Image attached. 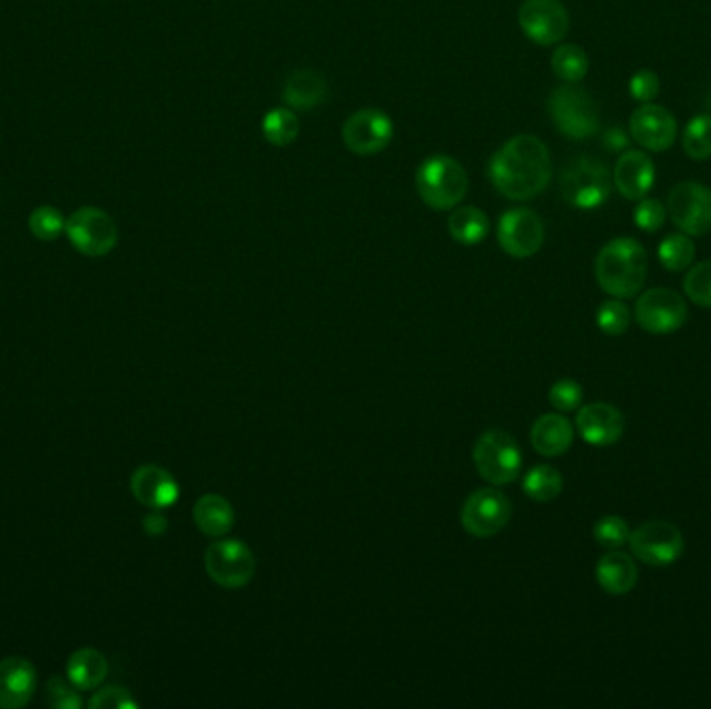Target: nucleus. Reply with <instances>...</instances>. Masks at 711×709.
<instances>
[{"label":"nucleus","instance_id":"obj_1","mask_svg":"<svg viewBox=\"0 0 711 709\" xmlns=\"http://www.w3.org/2000/svg\"><path fill=\"white\" fill-rule=\"evenodd\" d=\"M491 184L510 200H531L552 181L547 146L531 134L507 140L490 160Z\"/></svg>","mask_w":711,"mask_h":709},{"label":"nucleus","instance_id":"obj_2","mask_svg":"<svg viewBox=\"0 0 711 709\" xmlns=\"http://www.w3.org/2000/svg\"><path fill=\"white\" fill-rule=\"evenodd\" d=\"M648 253L632 237H616L595 258V279L612 298L636 296L648 279Z\"/></svg>","mask_w":711,"mask_h":709},{"label":"nucleus","instance_id":"obj_3","mask_svg":"<svg viewBox=\"0 0 711 709\" xmlns=\"http://www.w3.org/2000/svg\"><path fill=\"white\" fill-rule=\"evenodd\" d=\"M416 189L425 205L435 210H450L464 200L468 175L456 158L431 157L416 171Z\"/></svg>","mask_w":711,"mask_h":709},{"label":"nucleus","instance_id":"obj_4","mask_svg":"<svg viewBox=\"0 0 711 709\" xmlns=\"http://www.w3.org/2000/svg\"><path fill=\"white\" fill-rule=\"evenodd\" d=\"M612 186L614 175L600 158H572L560 175L564 198L581 210H593L603 205L612 194Z\"/></svg>","mask_w":711,"mask_h":709},{"label":"nucleus","instance_id":"obj_5","mask_svg":"<svg viewBox=\"0 0 711 709\" xmlns=\"http://www.w3.org/2000/svg\"><path fill=\"white\" fill-rule=\"evenodd\" d=\"M473 462L476 473L491 485H510L521 476V445L506 431L491 429L474 443Z\"/></svg>","mask_w":711,"mask_h":709},{"label":"nucleus","instance_id":"obj_6","mask_svg":"<svg viewBox=\"0 0 711 709\" xmlns=\"http://www.w3.org/2000/svg\"><path fill=\"white\" fill-rule=\"evenodd\" d=\"M547 107L553 126L570 140H586L600 131V112L595 100L574 83L555 88Z\"/></svg>","mask_w":711,"mask_h":709},{"label":"nucleus","instance_id":"obj_7","mask_svg":"<svg viewBox=\"0 0 711 709\" xmlns=\"http://www.w3.org/2000/svg\"><path fill=\"white\" fill-rule=\"evenodd\" d=\"M208 579L223 589H241L250 583L256 572L253 550L239 539H217L205 552Z\"/></svg>","mask_w":711,"mask_h":709},{"label":"nucleus","instance_id":"obj_8","mask_svg":"<svg viewBox=\"0 0 711 709\" xmlns=\"http://www.w3.org/2000/svg\"><path fill=\"white\" fill-rule=\"evenodd\" d=\"M65 234L78 253L92 258L107 256L117 246V239H119L115 221L105 210L96 206H83L76 210L67 219Z\"/></svg>","mask_w":711,"mask_h":709},{"label":"nucleus","instance_id":"obj_9","mask_svg":"<svg viewBox=\"0 0 711 709\" xmlns=\"http://www.w3.org/2000/svg\"><path fill=\"white\" fill-rule=\"evenodd\" d=\"M631 552L648 567H670L684 552V536L672 522L651 521L636 526L629 539Z\"/></svg>","mask_w":711,"mask_h":709},{"label":"nucleus","instance_id":"obj_10","mask_svg":"<svg viewBox=\"0 0 711 709\" xmlns=\"http://www.w3.org/2000/svg\"><path fill=\"white\" fill-rule=\"evenodd\" d=\"M512 504L500 489H476L462 505V526L468 535L487 539L506 529Z\"/></svg>","mask_w":711,"mask_h":709},{"label":"nucleus","instance_id":"obj_11","mask_svg":"<svg viewBox=\"0 0 711 709\" xmlns=\"http://www.w3.org/2000/svg\"><path fill=\"white\" fill-rule=\"evenodd\" d=\"M687 316H689L687 302L680 294L665 287L648 289L641 298L636 299V306H634V318L639 327L653 335H670V333L679 332L680 327L687 323Z\"/></svg>","mask_w":711,"mask_h":709},{"label":"nucleus","instance_id":"obj_12","mask_svg":"<svg viewBox=\"0 0 711 709\" xmlns=\"http://www.w3.org/2000/svg\"><path fill=\"white\" fill-rule=\"evenodd\" d=\"M668 213L682 234L705 236L711 232V189L699 181L674 186L668 196Z\"/></svg>","mask_w":711,"mask_h":709},{"label":"nucleus","instance_id":"obj_13","mask_svg":"<svg viewBox=\"0 0 711 709\" xmlns=\"http://www.w3.org/2000/svg\"><path fill=\"white\" fill-rule=\"evenodd\" d=\"M519 23L529 40L539 47H553L566 38L570 16L562 0H524Z\"/></svg>","mask_w":711,"mask_h":709},{"label":"nucleus","instance_id":"obj_14","mask_svg":"<svg viewBox=\"0 0 711 709\" xmlns=\"http://www.w3.org/2000/svg\"><path fill=\"white\" fill-rule=\"evenodd\" d=\"M497 239L504 253L514 258H531L545 242V227L531 208H512L502 215Z\"/></svg>","mask_w":711,"mask_h":709},{"label":"nucleus","instance_id":"obj_15","mask_svg":"<svg viewBox=\"0 0 711 709\" xmlns=\"http://www.w3.org/2000/svg\"><path fill=\"white\" fill-rule=\"evenodd\" d=\"M344 142L358 157L383 152L394 138V124L383 111L363 109L354 112L342 127Z\"/></svg>","mask_w":711,"mask_h":709},{"label":"nucleus","instance_id":"obj_16","mask_svg":"<svg viewBox=\"0 0 711 709\" xmlns=\"http://www.w3.org/2000/svg\"><path fill=\"white\" fill-rule=\"evenodd\" d=\"M632 140L651 152H664L677 142L679 126L674 115L660 105H641L631 117Z\"/></svg>","mask_w":711,"mask_h":709},{"label":"nucleus","instance_id":"obj_17","mask_svg":"<svg viewBox=\"0 0 711 709\" xmlns=\"http://www.w3.org/2000/svg\"><path fill=\"white\" fill-rule=\"evenodd\" d=\"M576 429L589 445L608 447L624 435V416L616 406L605 402L586 404L576 414Z\"/></svg>","mask_w":711,"mask_h":709},{"label":"nucleus","instance_id":"obj_18","mask_svg":"<svg viewBox=\"0 0 711 709\" xmlns=\"http://www.w3.org/2000/svg\"><path fill=\"white\" fill-rule=\"evenodd\" d=\"M129 488L134 498L148 510H167L179 500V485L174 474L155 464H144L131 474Z\"/></svg>","mask_w":711,"mask_h":709},{"label":"nucleus","instance_id":"obj_19","mask_svg":"<svg viewBox=\"0 0 711 709\" xmlns=\"http://www.w3.org/2000/svg\"><path fill=\"white\" fill-rule=\"evenodd\" d=\"M655 184L653 160L641 150H624L614 167V186L626 200L645 198Z\"/></svg>","mask_w":711,"mask_h":709},{"label":"nucleus","instance_id":"obj_20","mask_svg":"<svg viewBox=\"0 0 711 709\" xmlns=\"http://www.w3.org/2000/svg\"><path fill=\"white\" fill-rule=\"evenodd\" d=\"M36 668L26 658H4L0 662V709H21L32 701Z\"/></svg>","mask_w":711,"mask_h":709},{"label":"nucleus","instance_id":"obj_21","mask_svg":"<svg viewBox=\"0 0 711 709\" xmlns=\"http://www.w3.org/2000/svg\"><path fill=\"white\" fill-rule=\"evenodd\" d=\"M292 111H313L329 100V83L315 69H296L282 92Z\"/></svg>","mask_w":711,"mask_h":709},{"label":"nucleus","instance_id":"obj_22","mask_svg":"<svg viewBox=\"0 0 711 709\" xmlns=\"http://www.w3.org/2000/svg\"><path fill=\"white\" fill-rule=\"evenodd\" d=\"M531 443L541 456L555 457L566 454L574 443V426L562 414H543L531 429Z\"/></svg>","mask_w":711,"mask_h":709},{"label":"nucleus","instance_id":"obj_23","mask_svg":"<svg viewBox=\"0 0 711 709\" xmlns=\"http://www.w3.org/2000/svg\"><path fill=\"white\" fill-rule=\"evenodd\" d=\"M595 579L608 595H626L636 587L639 568L629 553L612 550L598 562Z\"/></svg>","mask_w":711,"mask_h":709},{"label":"nucleus","instance_id":"obj_24","mask_svg":"<svg viewBox=\"0 0 711 709\" xmlns=\"http://www.w3.org/2000/svg\"><path fill=\"white\" fill-rule=\"evenodd\" d=\"M194 522L200 533L219 539L231 533L236 524V512H234V505L229 504L223 495L206 493L194 505Z\"/></svg>","mask_w":711,"mask_h":709},{"label":"nucleus","instance_id":"obj_25","mask_svg":"<svg viewBox=\"0 0 711 709\" xmlns=\"http://www.w3.org/2000/svg\"><path fill=\"white\" fill-rule=\"evenodd\" d=\"M107 672H109L107 658L92 647L79 649L67 662V678L76 689L81 691L96 689L107 678Z\"/></svg>","mask_w":711,"mask_h":709},{"label":"nucleus","instance_id":"obj_26","mask_svg":"<svg viewBox=\"0 0 711 709\" xmlns=\"http://www.w3.org/2000/svg\"><path fill=\"white\" fill-rule=\"evenodd\" d=\"M447 229L462 246H476L490 234V219L476 206H462L452 213Z\"/></svg>","mask_w":711,"mask_h":709},{"label":"nucleus","instance_id":"obj_27","mask_svg":"<svg viewBox=\"0 0 711 709\" xmlns=\"http://www.w3.org/2000/svg\"><path fill=\"white\" fill-rule=\"evenodd\" d=\"M522 489L524 493L535 500V502H552L555 500L562 489H564V479L557 469H553L550 464H539L533 466L529 473L522 479Z\"/></svg>","mask_w":711,"mask_h":709},{"label":"nucleus","instance_id":"obj_28","mask_svg":"<svg viewBox=\"0 0 711 709\" xmlns=\"http://www.w3.org/2000/svg\"><path fill=\"white\" fill-rule=\"evenodd\" d=\"M553 73L566 83H579L589 71L586 52L576 45H562L555 48L552 57Z\"/></svg>","mask_w":711,"mask_h":709},{"label":"nucleus","instance_id":"obj_29","mask_svg":"<svg viewBox=\"0 0 711 709\" xmlns=\"http://www.w3.org/2000/svg\"><path fill=\"white\" fill-rule=\"evenodd\" d=\"M263 134L273 146H287L300 134V119L292 109H273L263 119Z\"/></svg>","mask_w":711,"mask_h":709},{"label":"nucleus","instance_id":"obj_30","mask_svg":"<svg viewBox=\"0 0 711 709\" xmlns=\"http://www.w3.org/2000/svg\"><path fill=\"white\" fill-rule=\"evenodd\" d=\"M658 258H660L662 267L672 270V273H679V270H684L693 265L695 244L687 234H672L660 244Z\"/></svg>","mask_w":711,"mask_h":709},{"label":"nucleus","instance_id":"obj_31","mask_svg":"<svg viewBox=\"0 0 711 709\" xmlns=\"http://www.w3.org/2000/svg\"><path fill=\"white\" fill-rule=\"evenodd\" d=\"M682 148L693 160L711 158V115H697L682 134Z\"/></svg>","mask_w":711,"mask_h":709},{"label":"nucleus","instance_id":"obj_32","mask_svg":"<svg viewBox=\"0 0 711 709\" xmlns=\"http://www.w3.org/2000/svg\"><path fill=\"white\" fill-rule=\"evenodd\" d=\"M598 327L605 335H624L631 327V311L629 306L620 298L608 299L603 302L595 315Z\"/></svg>","mask_w":711,"mask_h":709},{"label":"nucleus","instance_id":"obj_33","mask_svg":"<svg viewBox=\"0 0 711 709\" xmlns=\"http://www.w3.org/2000/svg\"><path fill=\"white\" fill-rule=\"evenodd\" d=\"M63 213L55 206H38L30 215V232L42 242H52L65 234Z\"/></svg>","mask_w":711,"mask_h":709},{"label":"nucleus","instance_id":"obj_34","mask_svg":"<svg viewBox=\"0 0 711 709\" xmlns=\"http://www.w3.org/2000/svg\"><path fill=\"white\" fill-rule=\"evenodd\" d=\"M593 536L605 550H620L629 545L631 539V526L629 522L620 516H603L593 526Z\"/></svg>","mask_w":711,"mask_h":709},{"label":"nucleus","instance_id":"obj_35","mask_svg":"<svg viewBox=\"0 0 711 709\" xmlns=\"http://www.w3.org/2000/svg\"><path fill=\"white\" fill-rule=\"evenodd\" d=\"M684 294L701 308H711V260H703L684 277Z\"/></svg>","mask_w":711,"mask_h":709},{"label":"nucleus","instance_id":"obj_36","mask_svg":"<svg viewBox=\"0 0 711 709\" xmlns=\"http://www.w3.org/2000/svg\"><path fill=\"white\" fill-rule=\"evenodd\" d=\"M583 402V387L574 378H560L550 390V404L555 411H579Z\"/></svg>","mask_w":711,"mask_h":709},{"label":"nucleus","instance_id":"obj_37","mask_svg":"<svg viewBox=\"0 0 711 709\" xmlns=\"http://www.w3.org/2000/svg\"><path fill=\"white\" fill-rule=\"evenodd\" d=\"M634 223L639 229L653 234L658 232L665 223V208L660 200L655 198H641L639 205L634 208Z\"/></svg>","mask_w":711,"mask_h":709},{"label":"nucleus","instance_id":"obj_38","mask_svg":"<svg viewBox=\"0 0 711 709\" xmlns=\"http://www.w3.org/2000/svg\"><path fill=\"white\" fill-rule=\"evenodd\" d=\"M629 90H631V96L636 102L648 105V102H653L660 95V78L651 69H641V71H636L632 76Z\"/></svg>","mask_w":711,"mask_h":709},{"label":"nucleus","instance_id":"obj_39","mask_svg":"<svg viewBox=\"0 0 711 709\" xmlns=\"http://www.w3.org/2000/svg\"><path fill=\"white\" fill-rule=\"evenodd\" d=\"M48 706L57 709L81 708V697H79L61 677H52L47 685Z\"/></svg>","mask_w":711,"mask_h":709},{"label":"nucleus","instance_id":"obj_40","mask_svg":"<svg viewBox=\"0 0 711 709\" xmlns=\"http://www.w3.org/2000/svg\"><path fill=\"white\" fill-rule=\"evenodd\" d=\"M92 709H136L138 703L124 687H107L90 699Z\"/></svg>","mask_w":711,"mask_h":709},{"label":"nucleus","instance_id":"obj_41","mask_svg":"<svg viewBox=\"0 0 711 709\" xmlns=\"http://www.w3.org/2000/svg\"><path fill=\"white\" fill-rule=\"evenodd\" d=\"M144 531L148 535L158 536L167 531V519L160 514V510H152L146 519H144Z\"/></svg>","mask_w":711,"mask_h":709},{"label":"nucleus","instance_id":"obj_42","mask_svg":"<svg viewBox=\"0 0 711 709\" xmlns=\"http://www.w3.org/2000/svg\"><path fill=\"white\" fill-rule=\"evenodd\" d=\"M605 142H608V146H614V150H616V148H624V146H626V136H624L620 129H614V131H610V134L605 136Z\"/></svg>","mask_w":711,"mask_h":709}]
</instances>
